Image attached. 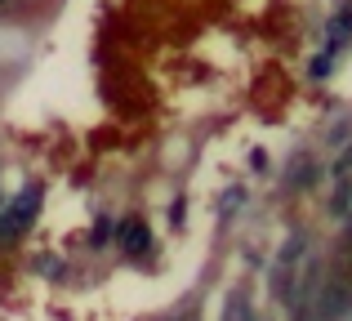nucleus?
Returning <instances> with one entry per match:
<instances>
[{
  "mask_svg": "<svg viewBox=\"0 0 352 321\" xmlns=\"http://www.w3.org/2000/svg\"><path fill=\"white\" fill-rule=\"evenodd\" d=\"M41 201H45V188H41V183H27V188L18 192V197L9 201L5 210H0V219H5L9 232H14V236L27 232V228L36 223V214H41Z\"/></svg>",
  "mask_w": 352,
  "mask_h": 321,
  "instance_id": "nucleus-1",
  "label": "nucleus"
},
{
  "mask_svg": "<svg viewBox=\"0 0 352 321\" xmlns=\"http://www.w3.org/2000/svg\"><path fill=\"white\" fill-rule=\"evenodd\" d=\"M303 259V232H294L290 241L281 245V254H276V268H272V290L290 304L294 299V263Z\"/></svg>",
  "mask_w": 352,
  "mask_h": 321,
  "instance_id": "nucleus-2",
  "label": "nucleus"
},
{
  "mask_svg": "<svg viewBox=\"0 0 352 321\" xmlns=\"http://www.w3.org/2000/svg\"><path fill=\"white\" fill-rule=\"evenodd\" d=\"M116 241H120V250L134 259V254H147L152 250V228L143 223V219H125V223L116 228Z\"/></svg>",
  "mask_w": 352,
  "mask_h": 321,
  "instance_id": "nucleus-3",
  "label": "nucleus"
},
{
  "mask_svg": "<svg viewBox=\"0 0 352 321\" xmlns=\"http://www.w3.org/2000/svg\"><path fill=\"white\" fill-rule=\"evenodd\" d=\"M348 41H352V5H344L335 18H330V27H326V54H339Z\"/></svg>",
  "mask_w": 352,
  "mask_h": 321,
  "instance_id": "nucleus-4",
  "label": "nucleus"
},
{
  "mask_svg": "<svg viewBox=\"0 0 352 321\" xmlns=\"http://www.w3.org/2000/svg\"><path fill=\"white\" fill-rule=\"evenodd\" d=\"M335 197H330V214L335 219H348L352 214V174H335Z\"/></svg>",
  "mask_w": 352,
  "mask_h": 321,
  "instance_id": "nucleus-5",
  "label": "nucleus"
},
{
  "mask_svg": "<svg viewBox=\"0 0 352 321\" xmlns=\"http://www.w3.org/2000/svg\"><path fill=\"white\" fill-rule=\"evenodd\" d=\"M312 179H317V165H312L308 157H299L294 161V174H290V188H308Z\"/></svg>",
  "mask_w": 352,
  "mask_h": 321,
  "instance_id": "nucleus-6",
  "label": "nucleus"
},
{
  "mask_svg": "<svg viewBox=\"0 0 352 321\" xmlns=\"http://www.w3.org/2000/svg\"><path fill=\"white\" fill-rule=\"evenodd\" d=\"M107 236H112V214H98L94 228H89V245H103Z\"/></svg>",
  "mask_w": 352,
  "mask_h": 321,
  "instance_id": "nucleus-7",
  "label": "nucleus"
},
{
  "mask_svg": "<svg viewBox=\"0 0 352 321\" xmlns=\"http://www.w3.org/2000/svg\"><path fill=\"white\" fill-rule=\"evenodd\" d=\"M330 63H335V54H326V49H321V54H317V58H312V63H308V71H312V80H326V76H330Z\"/></svg>",
  "mask_w": 352,
  "mask_h": 321,
  "instance_id": "nucleus-8",
  "label": "nucleus"
},
{
  "mask_svg": "<svg viewBox=\"0 0 352 321\" xmlns=\"http://www.w3.org/2000/svg\"><path fill=\"white\" fill-rule=\"evenodd\" d=\"M241 201H245V188H228V192H223V214H232Z\"/></svg>",
  "mask_w": 352,
  "mask_h": 321,
  "instance_id": "nucleus-9",
  "label": "nucleus"
},
{
  "mask_svg": "<svg viewBox=\"0 0 352 321\" xmlns=\"http://www.w3.org/2000/svg\"><path fill=\"white\" fill-rule=\"evenodd\" d=\"M9 5H14V0H0V14H5V9H9Z\"/></svg>",
  "mask_w": 352,
  "mask_h": 321,
  "instance_id": "nucleus-10",
  "label": "nucleus"
},
{
  "mask_svg": "<svg viewBox=\"0 0 352 321\" xmlns=\"http://www.w3.org/2000/svg\"><path fill=\"white\" fill-rule=\"evenodd\" d=\"M183 321H192V317H183Z\"/></svg>",
  "mask_w": 352,
  "mask_h": 321,
  "instance_id": "nucleus-11",
  "label": "nucleus"
}]
</instances>
